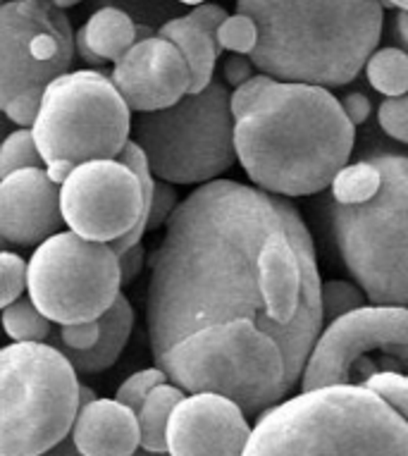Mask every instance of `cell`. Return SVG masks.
<instances>
[{"instance_id":"28","label":"cell","mask_w":408,"mask_h":456,"mask_svg":"<svg viewBox=\"0 0 408 456\" xmlns=\"http://www.w3.org/2000/svg\"><path fill=\"white\" fill-rule=\"evenodd\" d=\"M163 382H170L163 368H143L139 373L129 375V378L119 385L118 392H115V399H118L119 404L129 406L132 411H139L143 404V399H146L153 389L160 387Z\"/></svg>"},{"instance_id":"29","label":"cell","mask_w":408,"mask_h":456,"mask_svg":"<svg viewBox=\"0 0 408 456\" xmlns=\"http://www.w3.org/2000/svg\"><path fill=\"white\" fill-rule=\"evenodd\" d=\"M363 387L385 402L392 411H396L408 426V375L404 373H378L365 382Z\"/></svg>"},{"instance_id":"30","label":"cell","mask_w":408,"mask_h":456,"mask_svg":"<svg viewBox=\"0 0 408 456\" xmlns=\"http://www.w3.org/2000/svg\"><path fill=\"white\" fill-rule=\"evenodd\" d=\"M378 122L387 136L408 146V94L396 98H385L379 103Z\"/></svg>"},{"instance_id":"39","label":"cell","mask_w":408,"mask_h":456,"mask_svg":"<svg viewBox=\"0 0 408 456\" xmlns=\"http://www.w3.org/2000/svg\"><path fill=\"white\" fill-rule=\"evenodd\" d=\"M75 163H69V160H55V163L45 165V175L51 177V182H55L58 187H62L67 182V177L75 173Z\"/></svg>"},{"instance_id":"18","label":"cell","mask_w":408,"mask_h":456,"mask_svg":"<svg viewBox=\"0 0 408 456\" xmlns=\"http://www.w3.org/2000/svg\"><path fill=\"white\" fill-rule=\"evenodd\" d=\"M224 17L227 12L220 5L203 3L199 8H193L189 15L170 20L158 29V37L167 38L184 55L189 72H192L189 94H200L216 82L213 75H216L217 55H220L216 31L224 22Z\"/></svg>"},{"instance_id":"13","label":"cell","mask_w":408,"mask_h":456,"mask_svg":"<svg viewBox=\"0 0 408 456\" xmlns=\"http://www.w3.org/2000/svg\"><path fill=\"white\" fill-rule=\"evenodd\" d=\"M75 29L51 0H10L0 5V112L15 96L45 89L69 72Z\"/></svg>"},{"instance_id":"1","label":"cell","mask_w":408,"mask_h":456,"mask_svg":"<svg viewBox=\"0 0 408 456\" xmlns=\"http://www.w3.org/2000/svg\"><path fill=\"white\" fill-rule=\"evenodd\" d=\"M318 258L290 199L234 180L179 201L151 256L146 328L156 363L186 335L251 321L275 339L301 382L325 328Z\"/></svg>"},{"instance_id":"19","label":"cell","mask_w":408,"mask_h":456,"mask_svg":"<svg viewBox=\"0 0 408 456\" xmlns=\"http://www.w3.org/2000/svg\"><path fill=\"white\" fill-rule=\"evenodd\" d=\"M98 322H101V337L91 349L75 352V349H60L58 346L60 352L69 359V363L75 366L77 373H103V370L115 366L119 354L125 352L134 330V308L125 294H119L115 304L98 318Z\"/></svg>"},{"instance_id":"34","label":"cell","mask_w":408,"mask_h":456,"mask_svg":"<svg viewBox=\"0 0 408 456\" xmlns=\"http://www.w3.org/2000/svg\"><path fill=\"white\" fill-rule=\"evenodd\" d=\"M101 337V322H77V325H60V349L86 352L96 345Z\"/></svg>"},{"instance_id":"37","label":"cell","mask_w":408,"mask_h":456,"mask_svg":"<svg viewBox=\"0 0 408 456\" xmlns=\"http://www.w3.org/2000/svg\"><path fill=\"white\" fill-rule=\"evenodd\" d=\"M224 82L232 84L237 89L239 84H244L246 79L253 77V62L249 55H230L223 65Z\"/></svg>"},{"instance_id":"5","label":"cell","mask_w":408,"mask_h":456,"mask_svg":"<svg viewBox=\"0 0 408 456\" xmlns=\"http://www.w3.org/2000/svg\"><path fill=\"white\" fill-rule=\"evenodd\" d=\"M241 456H408V426L368 387L332 385L260 413Z\"/></svg>"},{"instance_id":"17","label":"cell","mask_w":408,"mask_h":456,"mask_svg":"<svg viewBox=\"0 0 408 456\" xmlns=\"http://www.w3.org/2000/svg\"><path fill=\"white\" fill-rule=\"evenodd\" d=\"M69 440L82 456H132L142 447L136 411L98 396L77 413Z\"/></svg>"},{"instance_id":"16","label":"cell","mask_w":408,"mask_h":456,"mask_svg":"<svg viewBox=\"0 0 408 456\" xmlns=\"http://www.w3.org/2000/svg\"><path fill=\"white\" fill-rule=\"evenodd\" d=\"M60 187L45 167H27L0 180V240L12 247H38L62 227Z\"/></svg>"},{"instance_id":"32","label":"cell","mask_w":408,"mask_h":456,"mask_svg":"<svg viewBox=\"0 0 408 456\" xmlns=\"http://www.w3.org/2000/svg\"><path fill=\"white\" fill-rule=\"evenodd\" d=\"M270 82H273V77L253 75L251 79H246L244 84H239L237 89L230 91V110L234 122H237L239 118H244L246 112L251 110L253 103H256V101L263 96V91L270 86Z\"/></svg>"},{"instance_id":"21","label":"cell","mask_w":408,"mask_h":456,"mask_svg":"<svg viewBox=\"0 0 408 456\" xmlns=\"http://www.w3.org/2000/svg\"><path fill=\"white\" fill-rule=\"evenodd\" d=\"M184 396V389H179L177 385H172V382H163L160 387L153 389V392L143 399L142 409L136 411L143 449H149V452H167V444H165L167 420H170L172 409H175Z\"/></svg>"},{"instance_id":"14","label":"cell","mask_w":408,"mask_h":456,"mask_svg":"<svg viewBox=\"0 0 408 456\" xmlns=\"http://www.w3.org/2000/svg\"><path fill=\"white\" fill-rule=\"evenodd\" d=\"M251 423L232 399L186 395L170 413L165 444L170 456H241Z\"/></svg>"},{"instance_id":"8","label":"cell","mask_w":408,"mask_h":456,"mask_svg":"<svg viewBox=\"0 0 408 456\" xmlns=\"http://www.w3.org/2000/svg\"><path fill=\"white\" fill-rule=\"evenodd\" d=\"M132 142L142 146L156 180L175 187L220 180L237 163L227 84L213 82L165 110L139 112Z\"/></svg>"},{"instance_id":"25","label":"cell","mask_w":408,"mask_h":456,"mask_svg":"<svg viewBox=\"0 0 408 456\" xmlns=\"http://www.w3.org/2000/svg\"><path fill=\"white\" fill-rule=\"evenodd\" d=\"M320 301H322V321L332 322L342 315L368 306V297L354 280H327L320 289Z\"/></svg>"},{"instance_id":"4","label":"cell","mask_w":408,"mask_h":456,"mask_svg":"<svg viewBox=\"0 0 408 456\" xmlns=\"http://www.w3.org/2000/svg\"><path fill=\"white\" fill-rule=\"evenodd\" d=\"M258 27L249 55L260 75L313 86H347L378 51L379 0H237Z\"/></svg>"},{"instance_id":"6","label":"cell","mask_w":408,"mask_h":456,"mask_svg":"<svg viewBox=\"0 0 408 456\" xmlns=\"http://www.w3.org/2000/svg\"><path fill=\"white\" fill-rule=\"evenodd\" d=\"M158 368L186 395L227 396L249 419L284 402L298 385L280 345L251 321L196 330L172 346Z\"/></svg>"},{"instance_id":"23","label":"cell","mask_w":408,"mask_h":456,"mask_svg":"<svg viewBox=\"0 0 408 456\" xmlns=\"http://www.w3.org/2000/svg\"><path fill=\"white\" fill-rule=\"evenodd\" d=\"M0 322L12 342H45L51 337V321L31 304L29 297L0 311Z\"/></svg>"},{"instance_id":"48","label":"cell","mask_w":408,"mask_h":456,"mask_svg":"<svg viewBox=\"0 0 408 456\" xmlns=\"http://www.w3.org/2000/svg\"><path fill=\"white\" fill-rule=\"evenodd\" d=\"M3 3H5V0H0V5H3Z\"/></svg>"},{"instance_id":"41","label":"cell","mask_w":408,"mask_h":456,"mask_svg":"<svg viewBox=\"0 0 408 456\" xmlns=\"http://www.w3.org/2000/svg\"><path fill=\"white\" fill-rule=\"evenodd\" d=\"M41 456H82V454L77 452V447L72 444V440L67 437V440L60 442L58 447H53L51 452H45V454H41Z\"/></svg>"},{"instance_id":"35","label":"cell","mask_w":408,"mask_h":456,"mask_svg":"<svg viewBox=\"0 0 408 456\" xmlns=\"http://www.w3.org/2000/svg\"><path fill=\"white\" fill-rule=\"evenodd\" d=\"M339 105H342L344 115L349 118V122L354 125V127H358V125H363L368 118H371L372 112V103L371 98L365 96V94H361V91H354V94H347V96L339 101Z\"/></svg>"},{"instance_id":"33","label":"cell","mask_w":408,"mask_h":456,"mask_svg":"<svg viewBox=\"0 0 408 456\" xmlns=\"http://www.w3.org/2000/svg\"><path fill=\"white\" fill-rule=\"evenodd\" d=\"M177 206H179V196H177V189H175V184H167V182L156 180V189H153V203H151L149 227H146V232H149V230L151 232H156V230L165 227Z\"/></svg>"},{"instance_id":"24","label":"cell","mask_w":408,"mask_h":456,"mask_svg":"<svg viewBox=\"0 0 408 456\" xmlns=\"http://www.w3.org/2000/svg\"><path fill=\"white\" fill-rule=\"evenodd\" d=\"M27 167H45L31 129H15L0 143V180Z\"/></svg>"},{"instance_id":"26","label":"cell","mask_w":408,"mask_h":456,"mask_svg":"<svg viewBox=\"0 0 408 456\" xmlns=\"http://www.w3.org/2000/svg\"><path fill=\"white\" fill-rule=\"evenodd\" d=\"M216 41L220 51H230L232 55H251L258 44V27L244 12L227 15L224 22L217 27Z\"/></svg>"},{"instance_id":"2","label":"cell","mask_w":408,"mask_h":456,"mask_svg":"<svg viewBox=\"0 0 408 456\" xmlns=\"http://www.w3.org/2000/svg\"><path fill=\"white\" fill-rule=\"evenodd\" d=\"M356 127L325 86L273 79L234 122L237 160L253 187L282 199L315 196L347 167Z\"/></svg>"},{"instance_id":"11","label":"cell","mask_w":408,"mask_h":456,"mask_svg":"<svg viewBox=\"0 0 408 456\" xmlns=\"http://www.w3.org/2000/svg\"><path fill=\"white\" fill-rule=\"evenodd\" d=\"M122 294L119 258L110 244L58 232L27 261V297L51 322L98 321Z\"/></svg>"},{"instance_id":"44","label":"cell","mask_w":408,"mask_h":456,"mask_svg":"<svg viewBox=\"0 0 408 456\" xmlns=\"http://www.w3.org/2000/svg\"><path fill=\"white\" fill-rule=\"evenodd\" d=\"M53 5L60 10H67V8H75V5H79L82 0H51Z\"/></svg>"},{"instance_id":"20","label":"cell","mask_w":408,"mask_h":456,"mask_svg":"<svg viewBox=\"0 0 408 456\" xmlns=\"http://www.w3.org/2000/svg\"><path fill=\"white\" fill-rule=\"evenodd\" d=\"M84 38L103 62H118L139 37H136V22L119 8H101L86 20L82 27Z\"/></svg>"},{"instance_id":"38","label":"cell","mask_w":408,"mask_h":456,"mask_svg":"<svg viewBox=\"0 0 408 456\" xmlns=\"http://www.w3.org/2000/svg\"><path fill=\"white\" fill-rule=\"evenodd\" d=\"M75 55H79L86 65H91V69H98L101 65H105L98 55H94V51L89 48V44H86V38H84V31L82 27L75 31Z\"/></svg>"},{"instance_id":"42","label":"cell","mask_w":408,"mask_h":456,"mask_svg":"<svg viewBox=\"0 0 408 456\" xmlns=\"http://www.w3.org/2000/svg\"><path fill=\"white\" fill-rule=\"evenodd\" d=\"M94 399H98L96 392H94V389H89V387H84V385H82V389H79V409H82V406H86V404H91Z\"/></svg>"},{"instance_id":"46","label":"cell","mask_w":408,"mask_h":456,"mask_svg":"<svg viewBox=\"0 0 408 456\" xmlns=\"http://www.w3.org/2000/svg\"><path fill=\"white\" fill-rule=\"evenodd\" d=\"M179 3H184V5H192V8H199V5L208 3V0H179Z\"/></svg>"},{"instance_id":"12","label":"cell","mask_w":408,"mask_h":456,"mask_svg":"<svg viewBox=\"0 0 408 456\" xmlns=\"http://www.w3.org/2000/svg\"><path fill=\"white\" fill-rule=\"evenodd\" d=\"M408 375V308L363 306L327 322L306 361L301 392L358 385L372 375Z\"/></svg>"},{"instance_id":"43","label":"cell","mask_w":408,"mask_h":456,"mask_svg":"<svg viewBox=\"0 0 408 456\" xmlns=\"http://www.w3.org/2000/svg\"><path fill=\"white\" fill-rule=\"evenodd\" d=\"M382 5H389V8H396L399 12H408V0H379Z\"/></svg>"},{"instance_id":"36","label":"cell","mask_w":408,"mask_h":456,"mask_svg":"<svg viewBox=\"0 0 408 456\" xmlns=\"http://www.w3.org/2000/svg\"><path fill=\"white\" fill-rule=\"evenodd\" d=\"M118 258H119V275H122V287H125V284H129L132 280H136L139 273L143 270L146 248H143V244H136V247H132L129 251L118 256Z\"/></svg>"},{"instance_id":"40","label":"cell","mask_w":408,"mask_h":456,"mask_svg":"<svg viewBox=\"0 0 408 456\" xmlns=\"http://www.w3.org/2000/svg\"><path fill=\"white\" fill-rule=\"evenodd\" d=\"M394 38H396L399 48L408 53V12H399L394 20Z\"/></svg>"},{"instance_id":"9","label":"cell","mask_w":408,"mask_h":456,"mask_svg":"<svg viewBox=\"0 0 408 456\" xmlns=\"http://www.w3.org/2000/svg\"><path fill=\"white\" fill-rule=\"evenodd\" d=\"M44 165L118 160L132 136V110L101 69H75L44 89L31 127Z\"/></svg>"},{"instance_id":"10","label":"cell","mask_w":408,"mask_h":456,"mask_svg":"<svg viewBox=\"0 0 408 456\" xmlns=\"http://www.w3.org/2000/svg\"><path fill=\"white\" fill-rule=\"evenodd\" d=\"M156 177L142 146L129 139L118 160H89L60 187V213L69 232L110 244L122 256L142 244Z\"/></svg>"},{"instance_id":"7","label":"cell","mask_w":408,"mask_h":456,"mask_svg":"<svg viewBox=\"0 0 408 456\" xmlns=\"http://www.w3.org/2000/svg\"><path fill=\"white\" fill-rule=\"evenodd\" d=\"M58 346H0V456H41L67 440L79 413V378Z\"/></svg>"},{"instance_id":"47","label":"cell","mask_w":408,"mask_h":456,"mask_svg":"<svg viewBox=\"0 0 408 456\" xmlns=\"http://www.w3.org/2000/svg\"><path fill=\"white\" fill-rule=\"evenodd\" d=\"M3 247H5V241H3V240H0V251H3Z\"/></svg>"},{"instance_id":"45","label":"cell","mask_w":408,"mask_h":456,"mask_svg":"<svg viewBox=\"0 0 408 456\" xmlns=\"http://www.w3.org/2000/svg\"><path fill=\"white\" fill-rule=\"evenodd\" d=\"M132 456H170V454H167V452H149V449L139 447Z\"/></svg>"},{"instance_id":"22","label":"cell","mask_w":408,"mask_h":456,"mask_svg":"<svg viewBox=\"0 0 408 456\" xmlns=\"http://www.w3.org/2000/svg\"><path fill=\"white\" fill-rule=\"evenodd\" d=\"M363 69L372 89L385 98L408 94V53L399 45L378 48L368 58Z\"/></svg>"},{"instance_id":"31","label":"cell","mask_w":408,"mask_h":456,"mask_svg":"<svg viewBox=\"0 0 408 456\" xmlns=\"http://www.w3.org/2000/svg\"><path fill=\"white\" fill-rule=\"evenodd\" d=\"M41 98H44V89H31L24 91L20 96H15L5 108L3 115L8 118L17 129H31L37 122L38 108H41Z\"/></svg>"},{"instance_id":"15","label":"cell","mask_w":408,"mask_h":456,"mask_svg":"<svg viewBox=\"0 0 408 456\" xmlns=\"http://www.w3.org/2000/svg\"><path fill=\"white\" fill-rule=\"evenodd\" d=\"M110 79L132 112L172 108L189 96L192 72L184 55L167 38H143L115 62Z\"/></svg>"},{"instance_id":"3","label":"cell","mask_w":408,"mask_h":456,"mask_svg":"<svg viewBox=\"0 0 408 456\" xmlns=\"http://www.w3.org/2000/svg\"><path fill=\"white\" fill-rule=\"evenodd\" d=\"M322 201L334 248L375 306L408 308V156L375 151L342 167Z\"/></svg>"},{"instance_id":"27","label":"cell","mask_w":408,"mask_h":456,"mask_svg":"<svg viewBox=\"0 0 408 456\" xmlns=\"http://www.w3.org/2000/svg\"><path fill=\"white\" fill-rule=\"evenodd\" d=\"M27 292V261L15 251H0V311Z\"/></svg>"}]
</instances>
